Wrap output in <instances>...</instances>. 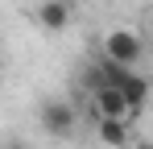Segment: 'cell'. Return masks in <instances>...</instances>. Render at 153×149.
I'll return each mask as SVG.
<instances>
[{
	"label": "cell",
	"instance_id": "8992f818",
	"mask_svg": "<svg viewBox=\"0 0 153 149\" xmlns=\"http://www.w3.org/2000/svg\"><path fill=\"white\" fill-rule=\"evenodd\" d=\"M0 149H29L25 141H0Z\"/></svg>",
	"mask_w": 153,
	"mask_h": 149
},
{
	"label": "cell",
	"instance_id": "ba28073f",
	"mask_svg": "<svg viewBox=\"0 0 153 149\" xmlns=\"http://www.w3.org/2000/svg\"><path fill=\"white\" fill-rule=\"evenodd\" d=\"M149 42H153V17H149Z\"/></svg>",
	"mask_w": 153,
	"mask_h": 149
},
{
	"label": "cell",
	"instance_id": "3957f363",
	"mask_svg": "<svg viewBox=\"0 0 153 149\" xmlns=\"http://www.w3.org/2000/svg\"><path fill=\"white\" fill-rule=\"evenodd\" d=\"M91 108H95V120H132L128 99L120 95V87H112V83H95Z\"/></svg>",
	"mask_w": 153,
	"mask_h": 149
},
{
	"label": "cell",
	"instance_id": "52a82bcc",
	"mask_svg": "<svg viewBox=\"0 0 153 149\" xmlns=\"http://www.w3.org/2000/svg\"><path fill=\"white\" fill-rule=\"evenodd\" d=\"M137 149H153V141H141V145H137Z\"/></svg>",
	"mask_w": 153,
	"mask_h": 149
},
{
	"label": "cell",
	"instance_id": "277c9868",
	"mask_svg": "<svg viewBox=\"0 0 153 149\" xmlns=\"http://www.w3.org/2000/svg\"><path fill=\"white\" fill-rule=\"evenodd\" d=\"M33 17H37V25H42L46 33H62V29L71 25V4H66V0H42V4L33 8Z\"/></svg>",
	"mask_w": 153,
	"mask_h": 149
},
{
	"label": "cell",
	"instance_id": "6da1fadb",
	"mask_svg": "<svg viewBox=\"0 0 153 149\" xmlns=\"http://www.w3.org/2000/svg\"><path fill=\"white\" fill-rule=\"evenodd\" d=\"M103 58L116 62V66H128V71H132V66L145 58V37L132 33V29H112V33L103 37Z\"/></svg>",
	"mask_w": 153,
	"mask_h": 149
},
{
	"label": "cell",
	"instance_id": "5b68a950",
	"mask_svg": "<svg viewBox=\"0 0 153 149\" xmlns=\"http://www.w3.org/2000/svg\"><path fill=\"white\" fill-rule=\"evenodd\" d=\"M95 137H100L108 149H124L128 141H132L128 120H95Z\"/></svg>",
	"mask_w": 153,
	"mask_h": 149
},
{
	"label": "cell",
	"instance_id": "7a4b0ae2",
	"mask_svg": "<svg viewBox=\"0 0 153 149\" xmlns=\"http://www.w3.org/2000/svg\"><path fill=\"white\" fill-rule=\"evenodd\" d=\"M37 124H42L46 137L66 141V137L75 133V124H79V112L66 104V99H42V108H37Z\"/></svg>",
	"mask_w": 153,
	"mask_h": 149
}]
</instances>
